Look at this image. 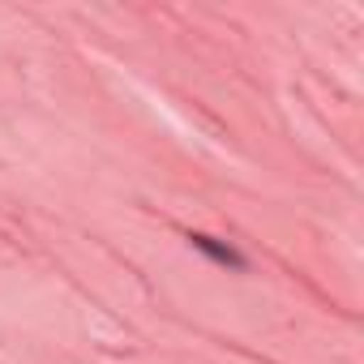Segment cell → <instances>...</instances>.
<instances>
[{"mask_svg":"<svg viewBox=\"0 0 364 364\" xmlns=\"http://www.w3.org/2000/svg\"><path fill=\"white\" fill-rule=\"evenodd\" d=\"M189 245L198 249V253H206L210 262H219V266H228V270H245V257L232 249V245H219L215 236H202V232H193L189 236Z\"/></svg>","mask_w":364,"mask_h":364,"instance_id":"obj_1","label":"cell"}]
</instances>
